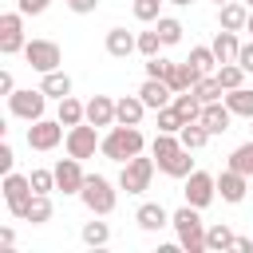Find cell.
I'll list each match as a JSON object with an SVG mask.
<instances>
[{
    "instance_id": "cell-1",
    "label": "cell",
    "mask_w": 253,
    "mask_h": 253,
    "mask_svg": "<svg viewBox=\"0 0 253 253\" xmlns=\"http://www.w3.org/2000/svg\"><path fill=\"white\" fill-rule=\"evenodd\" d=\"M142 146H146V138H142V130H138V126H123V123H115V126L103 134V146H99V154L123 166L126 158L142 154Z\"/></svg>"
},
{
    "instance_id": "cell-2",
    "label": "cell",
    "mask_w": 253,
    "mask_h": 253,
    "mask_svg": "<svg viewBox=\"0 0 253 253\" xmlns=\"http://www.w3.org/2000/svg\"><path fill=\"white\" fill-rule=\"evenodd\" d=\"M170 225L178 229V245L186 253H206V221H202V210L198 206H182L170 213Z\"/></svg>"
},
{
    "instance_id": "cell-3",
    "label": "cell",
    "mask_w": 253,
    "mask_h": 253,
    "mask_svg": "<svg viewBox=\"0 0 253 253\" xmlns=\"http://www.w3.org/2000/svg\"><path fill=\"white\" fill-rule=\"evenodd\" d=\"M79 198H83V206L95 213V217H107L111 210H115V202H119V194H115V186L103 178V174H87V182H83V190H79Z\"/></svg>"
},
{
    "instance_id": "cell-4",
    "label": "cell",
    "mask_w": 253,
    "mask_h": 253,
    "mask_svg": "<svg viewBox=\"0 0 253 253\" xmlns=\"http://www.w3.org/2000/svg\"><path fill=\"white\" fill-rule=\"evenodd\" d=\"M154 154L150 158H142V154H134V158H126L123 162V170H119V190H126V194H142V190H150V178H154Z\"/></svg>"
},
{
    "instance_id": "cell-5",
    "label": "cell",
    "mask_w": 253,
    "mask_h": 253,
    "mask_svg": "<svg viewBox=\"0 0 253 253\" xmlns=\"http://www.w3.org/2000/svg\"><path fill=\"white\" fill-rule=\"evenodd\" d=\"M8 111L16 115V119H24V123H36V119H43V111H47V95H43V87H16L12 95H8Z\"/></svg>"
},
{
    "instance_id": "cell-6",
    "label": "cell",
    "mask_w": 253,
    "mask_h": 253,
    "mask_svg": "<svg viewBox=\"0 0 253 253\" xmlns=\"http://www.w3.org/2000/svg\"><path fill=\"white\" fill-rule=\"evenodd\" d=\"M24 59H28L32 71L47 75V71H55V67L63 63V51H59L55 40H28V43H24Z\"/></svg>"
},
{
    "instance_id": "cell-7",
    "label": "cell",
    "mask_w": 253,
    "mask_h": 253,
    "mask_svg": "<svg viewBox=\"0 0 253 253\" xmlns=\"http://www.w3.org/2000/svg\"><path fill=\"white\" fill-rule=\"evenodd\" d=\"M63 146H67V154H75V158H95V150L103 146V138H99V126H95V123L67 126V138H63Z\"/></svg>"
},
{
    "instance_id": "cell-8",
    "label": "cell",
    "mask_w": 253,
    "mask_h": 253,
    "mask_svg": "<svg viewBox=\"0 0 253 253\" xmlns=\"http://www.w3.org/2000/svg\"><path fill=\"white\" fill-rule=\"evenodd\" d=\"M32 178L28 174H4V202H8V213L12 217H20L24 221V210H28V202H32Z\"/></svg>"
},
{
    "instance_id": "cell-9",
    "label": "cell",
    "mask_w": 253,
    "mask_h": 253,
    "mask_svg": "<svg viewBox=\"0 0 253 253\" xmlns=\"http://www.w3.org/2000/svg\"><path fill=\"white\" fill-rule=\"evenodd\" d=\"M63 138H67V130H63L59 119H36V123H28V146L32 150H55Z\"/></svg>"
},
{
    "instance_id": "cell-10",
    "label": "cell",
    "mask_w": 253,
    "mask_h": 253,
    "mask_svg": "<svg viewBox=\"0 0 253 253\" xmlns=\"http://www.w3.org/2000/svg\"><path fill=\"white\" fill-rule=\"evenodd\" d=\"M24 12L16 8V12H4L0 16V55H16V51H24Z\"/></svg>"
},
{
    "instance_id": "cell-11",
    "label": "cell",
    "mask_w": 253,
    "mask_h": 253,
    "mask_svg": "<svg viewBox=\"0 0 253 253\" xmlns=\"http://www.w3.org/2000/svg\"><path fill=\"white\" fill-rule=\"evenodd\" d=\"M51 170H55V190H63V194H79L83 182H87V174H83V158H75V154L59 158Z\"/></svg>"
},
{
    "instance_id": "cell-12",
    "label": "cell",
    "mask_w": 253,
    "mask_h": 253,
    "mask_svg": "<svg viewBox=\"0 0 253 253\" xmlns=\"http://www.w3.org/2000/svg\"><path fill=\"white\" fill-rule=\"evenodd\" d=\"M182 194H186V202H190V206L206 210V206L217 198V178H213V174H206V170H194V174L186 178V190H182Z\"/></svg>"
},
{
    "instance_id": "cell-13",
    "label": "cell",
    "mask_w": 253,
    "mask_h": 253,
    "mask_svg": "<svg viewBox=\"0 0 253 253\" xmlns=\"http://www.w3.org/2000/svg\"><path fill=\"white\" fill-rule=\"evenodd\" d=\"M217 194H221V202H229V206L245 202V194H249V174H241V170L225 166V170L217 174Z\"/></svg>"
},
{
    "instance_id": "cell-14",
    "label": "cell",
    "mask_w": 253,
    "mask_h": 253,
    "mask_svg": "<svg viewBox=\"0 0 253 253\" xmlns=\"http://www.w3.org/2000/svg\"><path fill=\"white\" fill-rule=\"evenodd\" d=\"M138 99H142L150 111H162V107L174 103V87H170L166 79H150V75H146V83L138 87Z\"/></svg>"
},
{
    "instance_id": "cell-15",
    "label": "cell",
    "mask_w": 253,
    "mask_h": 253,
    "mask_svg": "<svg viewBox=\"0 0 253 253\" xmlns=\"http://www.w3.org/2000/svg\"><path fill=\"white\" fill-rule=\"evenodd\" d=\"M210 134H225L229 130V123H233V111L225 107V99H217V103H206L202 107V119H198Z\"/></svg>"
},
{
    "instance_id": "cell-16",
    "label": "cell",
    "mask_w": 253,
    "mask_h": 253,
    "mask_svg": "<svg viewBox=\"0 0 253 253\" xmlns=\"http://www.w3.org/2000/svg\"><path fill=\"white\" fill-rule=\"evenodd\" d=\"M134 221H138V229L158 233L162 225H170V213H166V206H162V202H142V206L134 210Z\"/></svg>"
},
{
    "instance_id": "cell-17",
    "label": "cell",
    "mask_w": 253,
    "mask_h": 253,
    "mask_svg": "<svg viewBox=\"0 0 253 253\" xmlns=\"http://www.w3.org/2000/svg\"><path fill=\"white\" fill-rule=\"evenodd\" d=\"M217 24H221L225 32H245V24H249V4H245V0L221 4V8H217Z\"/></svg>"
},
{
    "instance_id": "cell-18",
    "label": "cell",
    "mask_w": 253,
    "mask_h": 253,
    "mask_svg": "<svg viewBox=\"0 0 253 253\" xmlns=\"http://www.w3.org/2000/svg\"><path fill=\"white\" fill-rule=\"evenodd\" d=\"M146 111H150V107H146L138 95H123V99H115V119H119L123 126H138Z\"/></svg>"
},
{
    "instance_id": "cell-19",
    "label": "cell",
    "mask_w": 253,
    "mask_h": 253,
    "mask_svg": "<svg viewBox=\"0 0 253 253\" xmlns=\"http://www.w3.org/2000/svg\"><path fill=\"white\" fill-rule=\"evenodd\" d=\"M130 51H138V36L126 32V28H111V32H107V55L126 59Z\"/></svg>"
},
{
    "instance_id": "cell-20",
    "label": "cell",
    "mask_w": 253,
    "mask_h": 253,
    "mask_svg": "<svg viewBox=\"0 0 253 253\" xmlns=\"http://www.w3.org/2000/svg\"><path fill=\"white\" fill-rule=\"evenodd\" d=\"M87 123H95V126H115L119 119H115V99L111 95H95L91 103H87Z\"/></svg>"
},
{
    "instance_id": "cell-21",
    "label": "cell",
    "mask_w": 253,
    "mask_h": 253,
    "mask_svg": "<svg viewBox=\"0 0 253 253\" xmlns=\"http://www.w3.org/2000/svg\"><path fill=\"white\" fill-rule=\"evenodd\" d=\"M210 47H213V55H217V63H237V51H241V40H237V32H225V28H221V32L213 36V43H210Z\"/></svg>"
},
{
    "instance_id": "cell-22",
    "label": "cell",
    "mask_w": 253,
    "mask_h": 253,
    "mask_svg": "<svg viewBox=\"0 0 253 253\" xmlns=\"http://www.w3.org/2000/svg\"><path fill=\"white\" fill-rule=\"evenodd\" d=\"M178 150H182V138H178V134H166V130H158V134H154V142H150V154H154V162H158V166H166Z\"/></svg>"
},
{
    "instance_id": "cell-23",
    "label": "cell",
    "mask_w": 253,
    "mask_h": 253,
    "mask_svg": "<svg viewBox=\"0 0 253 253\" xmlns=\"http://www.w3.org/2000/svg\"><path fill=\"white\" fill-rule=\"evenodd\" d=\"M40 87H43V95H47V99H67V95H71V75L55 67V71H47V75H43V83H40Z\"/></svg>"
},
{
    "instance_id": "cell-24",
    "label": "cell",
    "mask_w": 253,
    "mask_h": 253,
    "mask_svg": "<svg viewBox=\"0 0 253 253\" xmlns=\"http://www.w3.org/2000/svg\"><path fill=\"white\" fill-rule=\"evenodd\" d=\"M55 119L63 123V126H79V123H87V103H79V99H59V111H55Z\"/></svg>"
},
{
    "instance_id": "cell-25",
    "label": "cell",
    "mask_w": 253,
    "mask_h": 253,
    "mask_svg": "<svg viewBox=\"0 0 253 253\" xmlns=\"http://www.w3.org/2000/svg\"><path fill=\"white\" fill-rule=\"evenodd\" d=\"M233 241H237V233H233L225 221L206 229V253H221V249H233Z\"/></svg>"
},
{
    "instance_id": "cell-26",
    "label": "cell",
    "mask_w": 253,
    "mask_h": 253,
    "mask_svg": "<svg viewBox=\"0 0 253 253\" xmlns=\"http://www.w3.org/2000/svg\"><path fill=\"white\" fill-rule=\"evenodd\" d=\"M225 107L241 119H253V87H233L225 91Z\"/></svg>"
},
{
    "instance_id": "cell-27",
    "label": "cell",
    "mask_w": 253,
    "mask_h": 253,
    "mask_svg": "<svg viewBox=\"0 0 253 253\" xmlns=\"http://www.w3.org/2000/svg\"><path fill=\"white\" fill-rule=\"evenodd\" d=\"M51 198L47 194H32V202H28V210H24V221H32V225H43V221H51Z\"/></svg>"
},
{
    "instance_id": "cell-28",
    "label": "cell",
    "mask_w": 253,
    "mask_h": 253,
    "mask_svg": "<svg viewBox=\"0 0 253 253\" xmlns=\"http://www.w3.org/2000/svg\"><path fill=\"white\" fill-rule=\"evenodd\" d=\"M178 138H182V146H186V150H202V146H206L213 134H210V130H206L198 119H194V123H186V126L178 130Z\"/></svg>"
},
{
    "instance_id": "cell-29",
    "label": "cell",
    "mask_w": 253,
    "mask_h": 253,
    "mask_svg": "<svg viewBox=\"0 0 253 253\" xmlns=\"http://www.w3.org/2000/svg\"><path fill=\"white\" fill-rule=\"evenodd\" d=\"M190 154H194V150H186V146H182V150H178L166 166H158V170H162L166 178H190V174H194V158H190Z\"/></svg>"
},
{
    "instance_id": "cell-30",
    "label": "cell",
    "mask_w": 253,
    "mask_h": 253,
    "mask_svg": "<svg viewBox=\"0 0 253 253\" xmlns=\"http://www.w3.org/2000/svg\"><path fill=\"white\" fill-rule=\"evenodd\" d=\"M213 75H217V83H221L225 91H233V87H245V75H249V71H245L241 63H217Z\"/></svg>"
},
{
    "instance_id": "cell-31",
    "label": "cell",
    "mask_w": 253,
    "mask_h": 253,
    "mask_svg": "<svg viewBox=\"0 0 253 253\" xmlns=\"http://www.w3.org/2000/svg\"><path fill=\"white\" fill-rule=\"evenodd\" d=\"M174 107H178V115H182L186 123H194V119H202V107H206V103H202L194 91H178V95H174Z\"/></svg>"
},
{
    "instance_id": "cell-32",
    "label": "cell",
    "mask_w": 253,
    "mask_h": 253,
    "mask_svg": "<svg viewBox=\"0 0 253 253\" xmlns=\"http://www.w3.org/2000/svg\"><path fill=\"white\" fill-rule=\"evenodd\" d=\"M190 91H194L202 103H217V99H225V87L217 83V75H206V79H198Z\"/></svg>"
},
{
    "instance_id": "cell-33",
    "label": "cell",
    "mask_w": 253,
    "mask_h": 253,
    "mask_svg": "<svg viewBox=\"0 0 253 253\" xmlns=\"http://www.w3.org/2000/svg\"><path fill=\"white\" fill-rule=\"evenodd\" d=\"M154 28H158V36H162V43L170 47V43H182V20H174V16H158L154 20Z\"/></svg>"
},
{
    "instance_id": "cell-34",
    "label": "cell",
    "mask_w": 253,
    "mask_h": 253,
    "mask_svg": "<svg viewBox=\"0 0 253 253\" xmlns=\"http://www.w3.org/2000/svg\"><path fill=\"white\" fill-rule=\"evenodd\" d=\"M107 241H111V225H107V221H87V225H83V245L99 249V245H107Z\"/></svg>"
},
{
    "instance_id": "cell-35",
    "label": "cell",
    "mask_w": 253,
    "mask_h": 253,
    "mask_svg": "<svg viewBox=\"0 0 253 253\" xmlns=\"http://www.w3.org/2000/svg\"><path fill=\"white\" fill-rule=\"evenodd\" d=\"M158 115V130H166V134H178L182 126H186V119L178 115V107L170 103V107H162V111H154Z\"/></svg>"
},
{
    "instance_id": "cell-36",
    "label": "cell",
    "mask_w": 253,
    "mask_h": 253,
    "mask_svg": "<svg viewBox=\"0 0 253 253\" xmlns=\"http://www.w3.org/2000/svg\"><path fill=\"white\" fill-rule=\"evenodd\" d=\"M229 166L253 178V138H249V142H241V146H237V150L229 154Z\"/></svg>"
},
{
    "instance_id": "cell-37",
    "label": "cell",
    "mask_w": 253,
    "mask_h": 253,
    "mask_svg": "<svg viewBox=\"0 0 253 253\" xmlns=\"http://www.w3.org/2000/svg\"><path fill=\"white\" fill-rule=\"evenodd\" d=\"M190 63H194L202 75H210V71L217 67V55H213V47H190Z\"/></svg>"
},
{
    "instance_id": "cell-38",
    "label": "cell",
    "mask_w": 253,
    "mask_h": 253,
    "mask_svg": "<svg viewBox=\"0 0 253 253\" xmlns=\"http://www.w3.org/2000/svg\"><path fill=\"white\" fill-rule=\"evenodd\" d=\"M166 43H162V36H158V28H150V32H138V51L150 59V55H158Z\"/></svg>"
},
{
    "instance_id": "cell-39",
    "label": "cell",
    "mask_w": 253,
    "mask_h": 253,
    "mask_svg": "<svg viewBox=\"0 0 253 253\" xmlns=\"http://www.w3.org/2000/svg\"><path fill=\"white\" fill-rule=\"evenodd\" d=\"M28 178H32V190H36V194H51V190H55V170H43V166H36Z\"/></svg>"
},
{
    "instance_id": "cell-40",
    "label": "cell",
    "mask_w": 253,
    "mask_h": 253,
    "mask_svg": "<svg viewBox=\"0 0 253 253\" xmlns=\"http://www.w3.org/2000/svg\"><path fill=\"white\" fill-rule=\"evenodd\" d=\"M162 0H134V20H142V24H154L162 12Z\"/></svg>"
},
{
    "instance_id": "cell-41",
    "label": "cell",
    "mask_w": 253,
    "mask_h": 253,
    "mask_svg": "<svg viewBox=\"0 0 253 253\" xmlns=\"http://www.w3.org/2000/svg\"><path fill=\"white\" fill-rule=\"evenodd\" d=\"M170 67H174V63H170V59H162V55H150V59H146V75H150V79H166V75H170Z\"/></svg>"
},
{
    "instance_id": "cell-42",
    "label": "cell",
    "mask_w": 253,
    "mask_h": 253,
    "mask_svg": "<svg viewBox=\"0 0 253 253\" xmlns=\"http://www.w3.org/2000/svg\"><path fill=\"white\" fill-rule=\"evenodd\" d=\"M47 4H51V0H16V8H20L24 16H40V12H47Z\"/></svg>"
},
{
    "instance_id": "cell-43",
    "label": "cell",
    "mask_w": 253,
    "mask_h": 253,
    "mask_svg": "<svg viewBox=\"0 0 253 253\" xmlns=\"http://www.w3.org/2000/svg\"><path fill=\"white\" fill-rule=\"evenodd\" d=\"M12 166H16V154L8 142H0V174H12Z\"/></svg>"
},
{
    "instance_id": "cell-44",
    "label": "cell",
    "mask_w": 253,
    "mask_h": 253,
    "mask_svg": "<svg viewBox=\"0 0 253 253\" xmlns=\"http://www.w3.org/2000/svg\"><path fill=\"white\" fill-rule=\"evenodd\" d=\"M67 8H71L75 16H87V12H95V8H99V0H71Z\"/></svg>"
},
{
    "instance_id": "cell-45",
    "label": "cell",
    "mask_w": 253,
    "mask_h": 253,
    "mask_svg": "<svg viewBox=\"0 0 253 253\" xmlns=\"http://www.w3.org/2000/svg\"><path fill=\"white\" fill-rule=\"evenodd\" d=\"M237 63H241L245 71H253V40H249V43H241V51H237Z\"/></svg>"
},
{
    "instance_id": "cell-46",
    "label": "cell",
    "mask_w": 253,
    "mask_h": 253,
    "mask_svg": "<svg viewBox=\"0 0 253 253\" xmlns=\"http://www.w3.org/2000/svg\"><path fill=\"white\" fill-rule=\"evenodd\" d=\"M16 91V79H12V71H0V95H12Z\"/></svg>"
},
{
    "instance_id": "cell-47",
    "label": "cell",
    "mask_w": 253,
    "mask_h": 253,
    "mask_svg": "<svg viewBox=\"0 0 253 253\" xmlns=\"http://www.w3.org/2000/svg\"><path fill=\"white\" fill-rule=\"evenodd\" d=\"M0 245H16V233H12V225H4V229H0Z\"/></svg>"
},
{
    "instance_id": "cell-48",
    "label": "cell",
    "mask_w": 253,
    "mask_h": 253,
    "mask_svg": "<svg viewBox=\"0 0 253 253\" xmlns=\"http://www.w3.org/2000/svg\"><path fill=\"white\" fill-rule=\"evenodd\" d=\"M233 249H237V253H253V241H249V237H237Z\"/></svg>"
},
{
    "instance_id": "cell-49",
    "label": "cell",
    "mask_w": 253,
    "mask_h": 253,
    "mask_svg": "<svg viewBox=\"0 0 253 253\" xmlns=\"http://www.w3.org/2000/svg\"><path fill=\"white\" fill-rule=\"evenodd\" d=\"M170 4H178V8H190V4H194V0H170Z\"/></svg>"
},
{
    "instance_id": "cell-50",
    "label": "cell",
    "mask_w": 253,
    "mask_h": 253,
    "mask_svg": "<svg viewBox=\"0 0 253 253\" xmlns=\"http://www.w3.org/2000/svg\"><path fill=\"white\" fill-rule=\"evenodd\" d=\"M245 32H249V36H253V8H249V24H245Z\"/></svg>"
},
{
    "instance_id": "cell-51",
    "label": "cell",
    "mask_w": 253,
    "mask_h": 253,
    "mask_svg": "<svg viewBox=\"0 0 253 253\" xmlns=\"http://www.w3.org/2000/svg\"><path fill=\"white\" fill-rule=\"evenodd\" d=\"M213 4H217V8H221V4H229V0H213Z\"/></svg>"
},
{
    "instance_id": "cell-52",
    "label": "cell",
    "mask_w": 253,
    "mask_h": 253,
    "mask_svg": "<svg viewBox=\"0 0 253 253\" xmlns=\"http://www.w3.org/2000/svg\"><path fill=\"white\" fill-rule=\"evenodd\" d=\"M249 130H253V119H249Z\"/></svg>"
},
{
    "instance_id": "cell-53",
    "label": "cell",
    "mask_w": 253,
    "mask_h": 253,
    "mask_svg": "<svg viewBox=\"0 0 253 253\" xmlns=\"http://www.w3.org/2000/svg\"><path fill=\"white\" fill-rule=\"evenodd\" d=\"M245 4H249V8H253V0H245Z\"/></svg>"
},
{
    "instance_id": "cell-54",
    "label": "cell",
    "mask_w": 253,
    "mask_h": 253,
    "mask_svg": "<svg viewBox=\"0 0 253 253\" xmlns=\"http://www.w3.org/2000/svg\"><path fill=\"white\" fill-rule=\"evenodd\" d=\"M63 4H71V0H63Z\"/></svg>"
}]
</instances>
